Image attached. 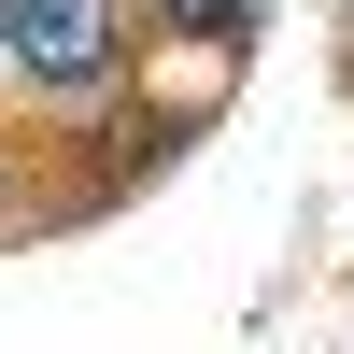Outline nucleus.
Returning <instances> with one entry per match:
<instances>
[{
  "instance_id": "1",
  "label": "nucleus",
  "mask_w": 354,
  "mask_h": 354,
  "mask_svg": "<svg viewBox=\"0 0 354 354\" xmlns=\"http://www.w3.org/2000/svg\"><path fill=\"white\" fill-rule=\"evenodd\" d=\"M0 43L57 100H113L128 85V0H0Z\"/></svg>"
},
{
  "instance_id": "2",
  "label": "nucleus",
  "mask_w": 354,
  "mask_h": 354,
  "mask_svg": "<svg viewBox=\"0 0 354 354\" xmlns=\"http://www.w3.org/2000/svg\"><path fill=\"white\" fill-rule=\"evenodd\" d=\"M156 28H185V43H213V57H241L255 43V0H142Z\"/></svg>"
}]
</instances>
